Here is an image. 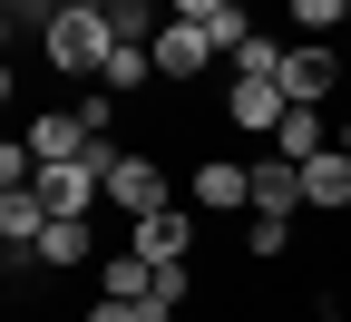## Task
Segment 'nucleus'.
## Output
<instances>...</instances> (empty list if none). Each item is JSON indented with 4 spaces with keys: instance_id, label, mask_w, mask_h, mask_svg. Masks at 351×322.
I'll use <instances>...</instances> for the list:
<instances>
[{
    "instance_id": "7ed1b4c3",
    "label": "nucleus",
    "mask_w": 351,
    "mask_h": 322,
    "mask_svg": "<svg viewBox=\"0 0 351 322\" xmlns=\"http://www.w3.org/2000/svg\"><path fill=\"white\" fill-rule=\"evenodd\" d=\"M186 205L195 215H254V166L244 157H195L186 166Z\"/></svg>"
},
{
    "instance_id": "ddd939ff",
    "label": "nucleus",
    "mask_w": 351,
    "mask_h": 322,
    "mask_svg": "<svg viewBox=\"0 0 351 322\" xmlns=\"http://www.w3.org/2000/svg\"><path fill=\"white\" fill-rule=\"evenodd\" d=\"M98 88H117V98H127V88H156V49H147V39H117L108 69H98Z\"/></svg>"
},
{
    "instance_id": "39448f33",
    "label": "nucleus",
    "mask_w": 351,
    "mask_h": 322,
    "mask_svg": "<svg viewBox=\"0 0 351 322\" xmlns=\"http://www.w3.org/2000/svg\"><path fill=\"white\" fill-rule=\"evenodd\" d=\"M205 69H215L205 20H166V30H156V78H166V88H186V78H205Z\"/></svg>"
},
{
    "instance_id": "412c9836",
    "label": "nucleus",
    "mask_w": 351,
    "mask_h": 322,
    "mask_svg": "<svg viewBox=\"0 0 351 322\" xmlns=\"http://www.w3.org/2000/svg\"><path fill=\"white\" fill-rule=\"evenodd\" d=\"M341 157H351V117H341Z\"/></svg>"
},
{
    "instance_id": "f257e3e1",
    "label": "nucleus",
    "mask_w": 351,
    "mask_h": 322,
    "mask_svg": "<svg viewBox=\"0 0 351 322\" xmlns=\"http://www.w3.org/2000/svg\"><path fill=\"white\" fill-rule=\"evenodd\" d=\"M108 49H117L108 10H59L49 30H39V59H49L59 78H98V69H108Z\"/></svg>"
},
{
    "instance_id": "2eb2a0df",
    "label": "nucleus",
    "mask_w": 351,
    "mask_h": 322,
    "mask_svg": "<svg viewBox=\"0 0 351 322\" xmlns=\"http://www.w3.org/2000/svg\"><path fill=\"white\" fill-rule=\"evenodd\" d=\"M244 254H254V264H283V254H293V215H254V225H244Z\"/></svg>"
},
{
    "instance_id": "4468645a",
    "label": "nucleus",
    "mask_w": 351,
    "mask_h": 322,
    "mask_svg": "<svg viewBox=\"0 0 351 322\" xmlns=\"http://www.w3.org/2000/svg\"><path fill=\"white\" fill-rule=\"evenodd\" d=\"M283 20H293V39H332V30H351V0H283Z\"/></svg>"
},
{
    "instance_id": "9b49d317",
    "label": "nucleus",
    "mask_w": 351,
    "mask_h": 322,
    "mask_svg": "<svg viewBox=\"0 0 351 322\" xmlns=\"http://www.w3.org/2000/svg\"><path fill=\"white\" fill-rule=\"evenodd\" d=\"M147 284H156V264H147V254H127V244H108V254H98V293L147 303ZM147 312H156V303H147Z\"/></svg>"
},
{
    "instance_id": "423d86ee",
    "label": "nucleus",
    "mask_w": 351,
    "mask_h": 322,
    "mask_svg": "<svg viewBox=\"0 0 351 322\" xmlns=\"http://www.w3.org/2000/svg\"><path fill=\"white\" fill-rule=\"evenodd\" d=\"M186 244H195V205H166V215L127 225V254H147V264H186Z\"/></svg>"
},
{
    "instance_id": "9d476101",
    "label": "nucleus",
    "mask_w": 351,
    "mask_h": 322,
    "mask_svg": "<svg viewBox=\"0 0 351 322\" xmlns=\"http://www.w3.org/2000/svg\"><path fill=\"white\" fill-rule=\"evenodd\" d=\"M88 254H108V244H98V225H88V215H49V235H39V264H49V273H69V264H88Z\"/></svg>"
},
{
    "instance_id": "20e7f679",
    "label": "nucleus",
    "mask_w": 351,
    "mask_h": 322,
    "mask_svg": "<svg viewBox=\"0 0 351 322\" xmlns=\"http://www.w3.org/2000/svg\"><path fill=\"white\" fill-rule=\"evenodd\" d=\"M341 69H351V59H332V39H293V59H283V98H293V108H332Z\"/></svg>"
},
{
    "instance_id": "f8f14e48",
    "label": "nucleus",
    "mask_w": 351,
    "mask_h": 322,
    "mask_svg": "<svg viewBox=\"0 0 351 322\" xmlns=\"http://www.w3.org/2000/svg\"><path fill=\"white\" fill-rule=\"evenodd\" d=\"M293 205H302V166L293 157H263L254 166V215H293Z\"/></svg>"
},
{
    "instance_id": "f03ea898",
    "label": "nucleus",
    "mask_w": 351,
    "mask_h": 322,
    "mask_svg": "<svg viewBox=\"0 0 351 322\" xmlns=\"http://www.w3.org/2000/svg\"><path fill=\"white\" fill-rule=\"evenodd\" d=\"M166 205H176V176H166L147 147H117V157H108V215L137 225V215H166Z\"/></svg>"
},
{
    "instance_id": "dca6fc26",
    "label": "nucleus",
    "mask_w": 351,
    "mask_h": 322,
    "mask_svg": "<svg viewBox=\"0 0 351 322\" xmlns=\"http://www.w3.org/2000/svg\"><path fill=\"white\" fill-rule=\"evenodd\" d=\"M147 303H156V312L176 322V312L195 303V273H186V264H156V284H147Z\"/></svg>"
},
{
    "instance_id": "a211bd4d",
    "label": "nucleus",
    "mask_w": 351,
    "mask_h": 322,
    "mask_svg": "<svg viewBox=\"0 0 351 322\" xmlns=\"http://www.w3.org/2000/svg\"><path fill=\"white\" fill-rule=\"evenodd\" d=\"M78 322H166V312H147V303H117V293H98Z\"/></svg>"
},
{
    "instance_id": "1a4fd4ad",
    "label": "nucleus",
    "mask_w": 351,
    "mask_h": 322,
    "mask_svg": "<svg viewBox=\"0 0 351 322\" xmlns=\"http://www.w3.org/2000/svg\"><path fill=\"white\" fill-rule=\"evenodd\" d=\"M302 205L313 215H351V157L341 147H322L313 166H302Z\"/></svg>"
},
{
    "instance_id": "f3484780",
    "label": "nucleus",
    "mask_w": 351,
    "mask_h": 322,
    "mask_svg": "<svg viewBox=\"0 0 351 322\" xmlns=\"http://www.w3.org/2000/svg\"><path fill=\"white\" fill-rule=\"evenodd\" d=\"M78 117H88V137L108 147V127H117V88H88V98H78Z\"/></svg>"
},
{
    "instance_id": "6ab92c4d",
    "label": "nucleus",
    "mask_w": 351,
    "mask_h": 322,
    "mask_svg": "<svg viewBox=\"0 0 351 322\" xmlns=\"http://www.w3.org/2000/svg\"><path fill=\"white\" fill-rule=\"evenodd\" d=\"M166 10H176V20H225L234 0H166Z\"/></svg>"
},
{
    "instance_id": "6e6552de",
    "label": "nucleus",
    "mask_w": 351,
    "mask_h": 322,
    "mask_svg": "<svg viewBox=\"0 0 351 322\" xmlns=\"http://www.w3.org/2000/svg\"><path fill=\"white\" fill-rule=\"evenodd\" d=\"M283 108H293V98H283V88H263V78H234V88H225V117H234L244 137H274Z\"/></svg>"
},
{
    "instance_id": "aec40b11",
    "label": "nucleus",
    "mask_w": 351,
    "mask_h": 322,
    "mask_svg": "<svg viewBox=\"0 0 351 322\" xmlns=\"http://www.w3.org/2000/svg\"><path fill=\"white\" fill-rule=\"evenodd\" d=\"M29 10H69V0H29Z\"/></svg>"
},
{
    "instance_id": "4be33fe9",
    "label": "nucleus",
    "mask_w": 351,
    "mask_h": 322,
    "mask_svg": "<svg viewBox=\"0 0 351 322\" xmlns=\"http://www.w3.org/2000/svg\"><path fill=\"white\" fill-rule=\"evenodd\" d=\"M341 59H351V49H341Z\"/></svg>"
},
{
    "instance_id": "0eeeda50",
    "label": "nucleus",
    "mask_w": 351,
    "mask_h": 322,
    "mask_svg": "<svg viewBox=\"0 0 351 322\" xmlns=\"http://www.w3.org/2000/svg\"><path fill=\"white\" fill-rule=\"evenodd\" d=\"M322 147H341V127H332L322 108H283V127H274V157H293V166H313Z\"/></svg>"
}]
</instances>
